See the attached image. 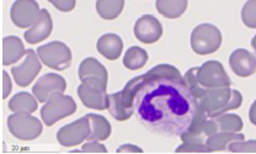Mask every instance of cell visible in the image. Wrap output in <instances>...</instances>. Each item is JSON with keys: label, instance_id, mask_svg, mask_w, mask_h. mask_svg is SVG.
I'll list each match as a JSON object with an SVG mask.
<instances>
[{"label": "cell", "instance_id": "obj_1", "mask_svg": "<svg viewBox=\"0 0 256 154\" xmlns=\"http://www.w3.org/2000/svg\"><path fill=\"white\" fill-rule=\"evenodd\" d=\"M134 99V112L144 126L166 137H180L190 127L197 102L180 70L158 64L143 74Z\"/></svg>", "mask_w": 256, "mask_h": 154}, {"label": "cell", "instance_id": "obj_2", "mask_svg": "<svg viewBox=\"0 0 256 154\" xmlns=\"http://www.w3.org/2000/svg\"><path fill=\"white\" fill-rule=\"evenodd\" d=\"M194 100H198L206 90L232 86V79L218 60H207L200 67L188 69L184 76Z\"/></svg>", "mask_w": 256, "mask_h": 154}, {"label": "cell", "instance_id": "obj_3", "mask_svg": "<svg viewBox=\"0 0 256 154\" xmlns=\"http://www.w3.org/2000/svg\"><path fill=\"white\" fill-rule=\"evenodd\" d=\"M196 102L207 118H214L226 111L239 108L242 104V95L239 90L230 89V86L206 90Z\"/></svg>", "mask_w": 256, "mask_h": 154}, {"label": "cell", "instance_id": "obj_4", "mask_svg": "<svg viewBox=\"0 0 256 154\" xmlns=\"http://www.w3.org/2000/svg\"><path fill=\"white\" fill-rule=\"evenodd\" d=\"M144 82V76L130 79L118 92L108 95V111L117 121H127L134 114V99Z\"/></svg>", "mask_w": 256, "mask_h": 154}, {"label": "cell", "instance_id": "obj_5", "mask_svg": "<svg viewBox=\"0 0 256 154\" xmlns=\"http://www.w3.org/2000/svg\"><path fill=\"white\" fill-rule=\"evenodd\" d=\"M222 44V34L212 24H201L191 34V48L200 56L212 54Z\"/></svg>", "mask_w": 256, "mask_h": 154}, {"label": "cell", "instance_id": "obj_6", "mask_svg": "<svg viewBox=\"0 0 256 154\" xmlns=\"http://www.w3.org/2000/svg\"><path fill=\"white\" fill-rule=\"evenodd\" d=\"M76 111V104L69 95L56 92L47 100L41 108V118L46 126H53L56 122L73 115Z\"/></svg>", "mask_w": 256, "mask_h": 154}, {"label": "cell", "instance_id": "obj_7", "mask_svg": "<svg viewBox=\"0 0 256 154\" xmlns=\"http://www.w3.org/2000/svg\"><path fill=\"white\" fill-rule=\"evenodd\" d=\"M37 54L44 66L60 72L70 67L73 60L70 48L60 41H53L40 46L37 48Z\"/></svg>", "mask_w": 256, "mask_h": 154}, {"label": "cell", "instance_id": "obj_8", "mask_svg": "<svg viewBox=\"0 0 256 154\" xmlns=\"http://www.w3.org/2000/svg\"><path fill=\"white\" fill-rule=\"evenodd\" d=\"M8 128L12 136L21 140H36L42 134L41 121L28 112H15L8 118Z\"/></svg>", "mask_w": 256, "mask_h": 154}, {"label": "cell", "instance_id": "obj_9", "mask_svg": "<svg viewBox=\"0 0 256 154\" xmlns=\"http://www.w3.org/2000/svg\"><path fill=\"white\" fill-rule=\"evenodd\" d=\"M92 127L86 116L66 124L57 132V140L63 147H74L79 146L89 138Z\"/></svg>", "mask_w": 256, "mask_h": 154}, {"label": "cell", "instance_id": "obj_10", "mask_svg": "<svg viewBox=\"0 0 256 154\" xmlns=\"http://www.w3.org/2000/svg\"><path fill=\"white\" fill-rule=\"evenodd\" d=\"M41 69L42 64L38 54L34 50H28L22 62L12 68V74L18 86H28L38 76Z\"/></svg>", "mask_w": 256, "mask_h": 154}, {"label": "cell", "instance_id": "obj_11", "mask_svg": "<svg viewBox=\"0 0 256 154\" xmlns=\"http://www.w3.org/2000/svg\"><path fill=\"white\" fill-rule=\"evenodd\" d=\"M41 10L36 0H16L10 10L12 24L20 28H32L38 20Z\"/></svg>", "mask_w": 256, "mask_h": 154}, {"label": "cell", "instance_id": "obj_12", "mask_svg": "<svg viewBox=\"0 0 256 154\" xmlns=\"http://www.w3.org/2000/svg\"><path fill=\"white\" fill-rule=\"evenodd\" d=\"M108 86L100 83L85 82L78 86V95L84 106L94 110L108 108V94L106 92Z\"/></svg>", "mask_w": 256, "mask_h": 154}, {"label": "cell", "instance_id": "obj_13", "mask_svg": "<svg viewBox=\"0 0 256 154\" xmlns=\"http://www.w3.org/2000/svg\"><path fill=\"white\" fill-rule=\"evenodd\" d=\"M66 89V82L62 76L56 73H47L36 82L32 92L40 102H46L56 92H64Z\"/></svg>", "mask_w": 256, "mask_h": 154}, {"label": "cell", "instance_id": "obj_14", "mask_svg": "<svg viewBox=\"0 0 256 154\" xmlns=\"http://www.w3.org/2000/svg\"><path fill=\"white\" fill-rule=\"evenodd\" d=\"M134 36L138 41L146 44H153L158 42L162 36V22L153 15H143L136 21Z\"/></svg>", "mask_w": 256, "mask_h": 154}, {"label": "cell", "instance_id": "obj_15", "mask_svg": "<svg viewBox=\"0 0 256 154\" xmlns=\"http://www.w3.org/2000/svg\"><path fill=\"white\" fill-rule=\"evenodd\" d=\"M78 76L82 83L90 82V83H100L104 84V86H108V69L104 67V66L94 57L85 58V60L80 63Z\"/></svg>", "mask_w": 256, "mask_h": 154}, {"label": "cell", "instance_id": "obj_16", "mask_svg": "<svg viewBox=\"0 0 256 154\" xmlns=\"http://www.w3.org/2000/svg\"><path fill=\"white\" fill-rule=\"evenodd\" d=\"M229 66L236 76L248 78L256 73V54L244 48L236 50L229 57Z\"/></svg>", "mask_w": 256, "mask_h": 154}, {"label": "cell", "instance_id": "obj_17", "mask_svg": "<svg viewBox=\"0 0 256 154\" xmlns=\"http://www.w3.org/2000/svg\"><path fill=\"white\" fill-rule=\"evenodd\" d=\"M52 30L53 21L52 18H50V14L48 12L47 9H42L37 22L32 28H30V30H28L24 34V38L30 44H40V42L44 41L52 34Z\"/></svg>", "mask_w": 256, "mask_h": 154}, {"label": "cell", "instance_id": "obj_18", "mask_svg": "<svg viewBox=\"0 0 256 154\" xmlns=\"http://www.w3.org/2000/svg\"><path fill=\"white\" fill-rule=\"evenodd\" d=\"M96 48L98 53L108 60H116L124 50V41L116 34H105L98 40Z\"/></svg>", "mask_w": 256, "mask_h": 154}, {"label": "cell", "instance_id": "obj_19", "mask_svg": "<svg viewBox=\"0 0 256 154\" xmlns=\"http://www.w3.org/2000/svg\"><path fill=\"white\" fill-rule=\"evenodd\" d=\"M26 50L22 41L16 36H6L2 40V64L12 66L25 57Z\"/></svg>", "mask_w": 256, "mask_h": 154}, {"label": "cell", "instance_id": "obj_20", "mask_svg": "<svg viewBox=\"0 0 256 154\" xmlns=\"http://www.w3.org/2000/svg\"><path fill=\"white\" fill-rule=\"evenodd\" d=\"M245 140L244 134L239 132H217L207 138L206 143L210 152H223L228 150V146L234 140Z\"/></svg>", "mask_w": 256, "mask_h": 154}, {"label": "cell", "instance_id": "obj_21", "mask_svg": "<svg viewBox=\"0 0 256 154\" xmlns=\"http://www.w3.org/2000/svg\"><path fill=\"white\" fill-rule=\"evenodd\" d=\"M86 118H89L90 127H92V132L88 140L101 142L111 136V124L108 121V118L101 115H96V114H88Z\"/></svg>", "mask_w": 256, "mask_h": 154}, {"label": "cell", "instance_id": "obj_22", "mask_svg": "<svg viewBox=\"0 0 256 154\" xmlns=\"http://www.w3.org/2000/svg\"><path fill=\"white\" fill-rule=\"evenodd\" d=\"M188 5V0H156V8L160 15L166 18L182 16Z\"/></svg>", "mask_w": 256, "mask_h": 154}, {"label": "cell", "instance_id": "obj_23", "mask_svg": "<svg viewBox=\"0 0 256 154\" xmlns=\"http://www.w3.org/2000/svg\"><path fill=\"white\" fill-rule=\"evenodd\" d=\"M9 108L12 112L32 114L38 108V104L34 95L28 92H21L14 95L9 102Z\"/></svg>", "mask_w": 256, "mask_h": 154}, {"label": "cell", "instance_id": "obj_24", "mask_svg": "<svg viewBox=\"0 0 256 154\" xmlns=\"http://www.w3.org/2000/svg\"><path fill=\"white\" fill-rule=\"evenodd\" d=\"M124 0H96V12L104 20H114L121 15Z\"/></svg>", "mask_w": 256, "mask_h": 154}, {"label": "cell", "instance_id": "obj_25", "mask_svg": "<svg viewBox=\"0 0 256 154\" xmlns=\"http://www.w3.org/2000/svg\"><path fill=\"white\" fill-rule=\"evenodd\" d=\"M149 60L146 50L138 46H132L127 50L124 57V66L130 70H137L143 68Z\"/></svg>", "mask_w": 256, "mask_h": 154}, {"label": "cell", "instance_id": "obj_26", "mask_svg": "<svg viewBox=\"0 0 256 154\" xmlns=\"http://www.w3.org/2000/svg\"><path fill=\"white\" fill-rule=\"evenodd\" d=\"M214 120L217 122L220 132H240L244 126L242 118L236 114L224 112L214 118Z\"/></svg>", "mask_w": 256, "mask_h": 154}, {"label": "cell", "instance_id": "obj_27", "mask_svg": "<svg viewBox=\"0 0 256 154\" xmlns=\"http://www.w3.org/2000/svg\"><path fill=\"white\" fill-rule=\"evenodd\" d=\"M242 20L249 28H256V0H248L242 9Z\"/></svg>", "mask_w": 256, "mask_h": 154}, {"label": "cell", "instance_id": "obj_28", "mask_svg": "<svg viewBox=\"0 0 256 154\" xmlns=\"http://www.w3.org/2000/svg\"><path fill=\"white\" fill-rule=\"evenodd\" d=\"M229 152L234 153H245V152H252L256 153V140H234L228 146Z\"/></svg>", "mask_w": 256, "mask_h": 154}, {"label": "cell", "instance_id": "obj_29", "mask_svg": "<svg viewBox=\"0 0 256 154\" xmlns=\"http://www.w3.org/2000/svg\"><path fill=\"white\" fill-rule=\"evenodd\" d=\"M47 2H50L56 9L63 12H72L76 5V0H47Z\"/></svg>", "mask_w": 256, "mask_h": 154}, {"label": "cell", "instance_id": "obj_30", "mask_svg": "<svg viewBox=\"0 0 256 154\" xmlns=\"http://www.w3.org/2000/svg\"><path fill=\"white\" fill-rule=\"evenodd\" d=\"M176 152H210L206 144H197V143H185L176 148Z\"/></svg>", "mask_w": 256, "mask_h": 154}, {"label": "cell", "instance_id": "obj_31", "mask_svg": "<svg viewBox=\"0 0 256 154\" xmlns=\"http://www.w3.org/2000/svg\"><path fill=\"white\" fill-rule=\"evenodd\" d=\"M82 152H108L105 146L98 143V140H90V142H86L85 144H82Z\"/></svg>", "mask_w": 256, "mask_h": 154}, {"label": "cell", "instance_id": "obj_32", "mask_svg": "<svg viewBox=\"0 0 256 154\" xmlns=\"http://www.w3.org/2000/svg\"><path fill=\"white\" fill-rule=\"evenodd\" d=\"M2 78H4V89H2V98L6 99L9 96V94L12 92V80H10V76H8L6 72H2Z\"/></svg>", "mask_w": 256, "mask_h": 154}, {"label": "cell", "instance_id": "obj_33", "mask_svg": "<svg viewBox=\"0 0 256 154\" xmlns=\"http://www.w3.org/2000/svg\"><path fill=\"white\" fill-rule=\"evenodd\" d=\"M117 152H143L142 148L133 144H124L117 150Z\"/></svg>", "mask_w": 256, "mask_h": 154}, {"label": "cell", "instance_id": "obj_34", "mask_svg": "<svg viewBox=\"0 0 256 154\" xmlns=\"http://www.w3.org/2000/svg\"><path fill=\"white\" fill-rule=\"evenodd\" d=\"M249 118H250V122H252L254 126H256V100L254 102H252V108H250V111H249Z\"/></svg>", "mask_w": 256, "mask_h": 154}, {"label": "cell", "instance_id": "obj_35", "mask_svg": "<svg viewBox=\"0 0 256 154\" xmlns=\"http://www.w3.org/2000/svg\"><path fill=\"white\" fill-rule=\"evenodd\" d=\"M252 47L254 48V51L256 52V34L254 37H252Z\"/></svg>", "mask_w": 256, "mask_h": 154}]
</instances>
